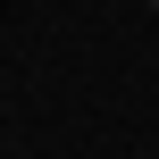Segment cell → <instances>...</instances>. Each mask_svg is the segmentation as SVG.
<instances>
[{
  "instance_id": "obj_1",
  "label": "cell",
  "mask_w": 159,
  "mask_h": 159,
  "mask_svg": "<svg viewBox=\"0 0 159 159\" xmlns=\"http://www.w3.org/2000/svg\"><path fill=\"white\" fill-rule=\"evenodd\" d=\"M151 8H159V0H151Z\"/></svg>"
}]
</instances>
